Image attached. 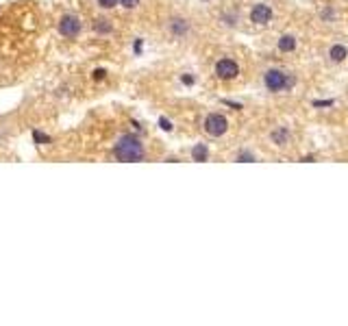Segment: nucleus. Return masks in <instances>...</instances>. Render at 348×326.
Wrapping results in <instances>:
<instances>
[{"label":"nucleus","mask_w":348,"mask_h":326,"mask_svg":"<svg viewBox=\"0 0 348 326\" xmlns=\"http://www.w3.org/2000/svg\"><path fill=\"white\" fill-rule=\"evenodd\" d=\"M113 155L120 161H142L144 159V144L135 135H122L113 146Z\"/></svg>","instance_id":"1"},{"label":"nucleus","mask_w":348,"mask_h":326,"mask_svg":"<svg viewBox=\"0 0 348 326\" xmlns=\"http://www.w3.org/2000/svg\"><path fill=\"white\" fill-rule=\"evenodd\" d=\"M263 85H266V90L272 91V94H281V91L292 90L294 78H292V74L283 72V70L270 68V70H266V74H263Z\"/></svg>","instance_id":"2"},{"label":"nucleus","mask_w":348,"mask_h":326,"mask_svg":"<svg viewBox=\"0 0 348 326\" xmlns=\"http://www.w3.org/2000/svg\"><path fill=\"white\" fill-rule=\"evenodd\" d=\"M165 29H168V35L172 39H185L192 33V24H189L187 18L183 16H172L168 22H165Z\"/></svg>","instance_id":"3"},{"label":"nucleus","mask_w":348,"mask_h":326,"mask_svg":"<svg viewBox=\"0 0 348 326\" xmlns=\"http://www.w3.org/2000/svg\"><path fill=\"white\" fill-rule=\"evenodd\" d=\"M81 18L74 16V13H68V16H63L61 20H59V33H61L63 37H68V39H74V37L81 35Z\"/></svg>","instance_id":"4"},{"label":"nucleus","mask_w":348,"mask_h":326,"mask_svg":"<svg viewBox=\"0 0 348 326\" xmlns=\"http://www.w3.org/2000/svg\"><path fill=\"white\" fill-rule=\"evenodd\" d=\"M229 128V122H226L224 115L220 113H209L207 120H205V133L211 135V137H220V135L226 133Z\"/></svg>","instance_id":"5"},{"label":"nucleus","mask_w":348,"mask_h":326,"mask_svg":"<svg viewBox=\"0 0 348 326\" xmlns=\"http://www.w3.org/2000/svg\"><path fill=\"white\" fill-rule=\"evenodd\" d=\"M239 74V65L233 61V59L224 57V59H218L216 63V76L220 81H231V78H238Z\"/></svg>","instance_id":"6"},{"label":"nucleus","mask_w":348,"mask_h":326,"mask_svg":"<svg viewBox=\"0 0 348 326\" xmlns=\"http://www.w3.org/2000/svg\"><path fill=\"white\" fill-rule=\"evenodd\" d=\"M250 22L255 26H266L272 22V7L266 2H257L250 9Z\"/></svg>","instance_id":"7"},{"label":"nucleus","mask_w":348,"mask_h":326,"mask_svg":"<svg viewBox=\"0 0 348 326\" xmlns=\"http://www.w3.org/2000/svg\"><path fill=\"white\" fill-rule=\"evenodd\" d=\"M346 57H348V48H346V46L335 44V46H331V48H329V61H331V63H342V61H346Z\"/></svg>","instance_id":"8"},{"label":"nucleus","mask_w":348,"mask_h":326,"mask_svg":"<svg viewBox=\"0 0 348 326\" xmlns=\"http://www.w3.org/2000/svg\"><path fill=\"white\" fill-rule=\"evenodd\" d=\"M296 46H298V39H296L294 35H283L281 39H278V50H281V53H294Z\"/></svg>","instance_id":"9"},{"label":"nucleus","mask_w":348,"mask_h":326,"mask_svg":"<svg viewBox=\"0 0 348 326\" xmlns=\"http://www.w3.org/2000/svg\"><path fill=\"white\" fill-rule=\"evenodd\" d=\"M270 139H272V144H276V146H287V144H290V130L283 128V127L272 130Z\"/></svg>","instance_id":"10"},{"label":"nucleus","mask_w":348,"mask_h":326,"mask_svg":"<svg viewBox=\"0 0 348 326\" xmlns=\"http://www.w3.org/2000/svg\"><path fill=\"white\" fill-rule=\"evenodd\" d=\"M94 31L98 33V35H109V33L113 31V24H111V20H107V18H98V20H94Z\"/></svg>","instance_id":"11"},{"label":"nucleus","mask_w":348,"mask_h":326,"mask_svg":"<svg viewBox=\"0 0 348 326\" xmlns=\"http://www.w3.org/2000/svg\"><path fill=\"white\" fill-rule=\"evenodd\" d=\"M192 155H194V159L196 161H207V148L205 146H196Z\"/></svg>","instance_id":"12"},{"label":"nucleus","mask_w":348,"mask_h":326,"mask_svg":"<svg viewBox=\"0 0 348 326\" xmlns=\"http://www.w3.org/2000/svg\"><path fill=\"white\" fill-rule=\"evenodd\" d=\"M33 139L37 144H50V137L44 133H39V130H33Z\"/></svg>","instance_id":"13"},{"label":"nucleus","mask_w":348,"mask_h":326,"mask_svg":"<svg viewBox=\"0 0 348 326\" xmlns=\"http://www.w3.org/2000/svg\"><path fill=\"white\" fill-rule=\"evenodd\" d=\"M98 2V7H103V9H113L115 4H120V0H96Z\"/></svg>","instance_id":"14"},{"label":"nucleus","mask_w":348,"mask_h":326,"mask_svg":"<svg viewBox=\"0 0 348 326\" xmlns=\"http://www.w3.org/2000/svg\"><path fill=\"white\" fill-rule=\"evenodd\" d=\"M120 4H122L124 9H128V11H131V9H137L139 7V0H120Z\"/></svg>","instance_id":"15"},{"label":"nucleus","mask_w":348,"mask_h":326,"mask_svg":"<svg viewBox=\"0 0 348 326\" xmlns=\"http://www.w3.org/2000/svg\"><path fill=\"white\" fill-rule=\"evenodd\" d=\"M105 70L103 68H98V70H94V81H103V78H105Z\"/></svg>","instance_id":"16"}]
</instances>
